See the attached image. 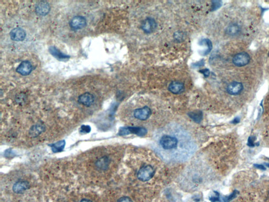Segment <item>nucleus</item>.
<instances>
[{
	"mask_svg": "<svg viewBox=\"0 0 269 202\" xmlns=\"http://www.w3.org/2000/svg\"><path fill=\"white\" fill-rule=\"evenodd\" d=\"M153 145L156 152L167 163L186 161L197 149L196 144L190 134L176 125L157 131Z\"/></svg>",
	"mask_w": 269,
	"mask_h": 202,
	"instance_id": "nucleus-1",
	"label": "nucleus"
},
{
	"mask_svg": "<svg viewBox=\"0 0 269 202\" xmlns=\"http://www.w3.org/2000/svg\"><path fill=\"white\" fill-rule=\"evenodd\" d=\"M191 169L187 171L183 176V182L192 183V186H198L202 184L203 181L202 176V167H192ZM191 185V186H192Z\"/></svg>",
	"mask_w": 269,
	"mask_h": 202,
	"instance_id": "nucleus-2",
	"label": "nucleus"
},
{
	"mask_svg": "<svg viewBox=\"0 0 269 202\" xmlns=\"http://www.w3.org/2000/svg\"><path fill=\"white\" fill-rule=\"evenodd\" d=\"M155 174V170L152 166H144L142 167L137 173V177L140 181L142 182L150 180L152 177H153Z\"/></svg>",
	"mask_w": 269,
	"mask_h": 202,
	"instance_id": "nucleus-3",
	"label": "nucleus"
},
{
	"mask_svg": "<svg viewBox=\"0 0 269 202\" xmlns=\"http://www.w3.org/2000/svg\"><path fill=\"white\" fill-rule=\"evenodd\" d=\"M250 61V57L248 53L246 52L239 53L236 55L233 58V64L237 66L241 67L248 64Z\"/></svg>",
	"mask_w": 269,
	"mask_h": 202,
	"instance_id": "nucleus-4",
	"label": "nucleus"
},
{
	"mask_svg": "<svg viewBox=\"0 0 269 202\" xmlns=\"http://www.w3.org/2000/svg\"><path fill=\"white\" fill-rule=\"evenodd\" d=\"M86 18L82 16H76L73 18L69 22V25L74 30H81L86 25Z\"/></svg>",
	"mask_w": 269,
	"mask_h": 202,
	"instance_id": "nucleus-5",
	"label": "nucleus"
},
{
	"mask_svg": "<svg viewBox=\"0 0 269 202\" xmlns=\"http://www.w3.org/2000/svg\"><path fill=\"white\" fill-rule=\"evenodd\" d=\"M151 114V109L148 106H144L143 108L135 109L134 112V117L142 121L148 119Z\"/></svg>",
	"mask_w": 269,
	"mask_h": 202,
	"instance_id": "nucleus-6",
	"label": "nucleus"
},
{
	"mask_svg": "<svg viewBox=\"0 0 269 202\" xmlns=\"http://www.w3.org/2000/svg\"><path fill=\"white\" fill-rule=\"evenodd\" d=\"M33 70V66L28 61H24L20 63L17 68V72L20 74L27 76L30 74Z\"/></svg>",
	"mask_w": 269,
	"mask_h": 202,
	"instance_id": "nucleus-7",
	"label": "nucleus"
},
{
	"mask_svg": "<svg viewBox=\"0 0 269 202\" xmlns=\"http://www.w3.org/2000/svg\"><path fill=\"white\" fill-rule=\"evenodd\" d=\"M12 40L14 41H22L26 37V32L21 28H16L12 30L10 33Z\"/></svg>",
	"mask_w": 269,
	"mask_h": 202,
	"instance_id": "nucleus-8",
	"label": "nucleus"
},
{
	"mask_svg": "<svg viewBox=\"0 0 269 202\" xmlns=\"http://www.w3.org/2000/svg\"><path fill=\"white\" fill-rule=\"evenodd\" d=\"M157 27V23L155 20L152 18L146 19L142 23V28L145 33H150L154 31Z\"/></svg>",
	"mask_w": 269,
	"mask_h": 202,
	"instance_id": "nucleus-9",
	"label": "nucleus"
},
{
	"mask_svg": "<svg viewBox=\"0 0 269 202\" xmlns=\"http://www.w3.org/2000/svg\"><path fill=\"white\" fill-rule=\"evenodd\" d=\"M94 96L89 92H86L81 94L78 97V101L80 104L87 107H89L94 102Z\"/></svg>",
	"mask_w": 269,
	"mask_h": 202,
	"instance_id": "nucleus-10",
	"label": "nucleus"
},
{
	"mask_svg": "<svg viewBox=\"0 0 269 202\" xmlns=\"http://www.w3.org/2000/svg\"><path fill=\"white\" fill-rule=\"evenodd\" d=\"M51 7L48 2L41 1L37 4L35 7V12L40 16H45L50 12Z\"/></svg>",
	"mask_w": 269,
	"mask_h": 202,
	"instance_id": "nucleus-11",
	"label": "nucleus"
},
{
	"mask_svg": "<svg viewBox=\"0 0 269 202\" xmlns=\"http://www.w3.org/2000/svg\"><path fill=\"white\" fill-rule=\"evenodd\" d=\"M243 89L242 84L238 82H233L228 85L227 91L230 94L237 95L239 94Z\"/></svg>",
	"mask_w": 269,
	"mask_h": 202,
	"instance_id": "nucleus-12",
	"label": "nucleus"
},
{
	"mask_svg": "<svg viewBox=\"0 0 269 202\" xmlns=\"http://www.w3.org/2000/svg\"><path fill=\"white\" fill-rule=\"evenodd\" d=\"M30 187V183L27 181H19L14 184L12 189L15 193L21 194L27 190Z\"/></svg>",
	"mask_w": 269,
	"mask_h": 202,
	"instance_id": "nucleus-13",
	"label": "nucleus"
},
{
	"mask_svg": "<svg viewBox=\"0 0 269 202\" xmlns=\"http://www.w3.org/2000/svg\"><path fill=\"white\" fill-rule=\"evenodd\" d=\"M109 159L107 156H104L102 158L98 159L95 163V166L98 169L102 171H105L108 168L109 166Z\"/></svg>",
	"mask_w": 269,
	"mask_h": 202,
	"instance_id": "nucleus-14",
	"label": "nucleus"
},
{
	"mask_svg": "<svg viewBox=\"0 0 269 202\" xmlns=\"http://www.w3.org/2000/svg\"><path fill=\"white\" fill-rule=\"evenodd\" d=\"M49 52L53 57L60 61H64L65 60H68L70 58L69 55L65 54L60 51L58 48L54 46H51L49 48Z\"/></svg>",
	"mask_w": 269,
	"mask_h": 202,
	"instance_id": "nucleus-15",
	"label": "nucleus"
},
{
	"mask_svg": "<svg viewBox=\"0 0 269 202\" xmlns=\"http://www.w3.org/2000/svg\"><path fill=\"white\" fill-rule=\"evenodd\" d=\"M185 88L183 83L180 82L174 81L170 83L169 86V90L173 94H180L184 91Z\"/></svg>",
	"mask_w": 269,
	"mask_h": 202,
	"instance_id": "nucleus-16",
	"label": "nucleus"
},
{
	"mask_svg": "<svg viewBox=\"0 0 269 202\" xmlns=\"http://www.w3.org/2000/svg\"><path fill=\"white\" fill-rule=\"evenodd\" d=\"M45 130V128L42 124H36L32 126L29 131V135L32 138H37L43 133Z\"/></svg>",
	"mask_w": 269,
	"mask_h": 202,
	"instance_id": "nucleus-17",
	"label": "nucleus"
},
{
	"mask_svg": "<svg viewBox=\"0 0 269 202\" xmlns=\"http://www.w3.org/2000/svg\"><path fill=\"white\" fill-rule=\"evenodd\" d=\"M129 131V134H134L137 135L138 136H145L147 134V129L145 128L142 127H132V126H128L127 127Z\"/></svg>",
	"mask_w": 269,
	"mask_h": 202,
	"instance_id": "nucleus-18",
	"label": "nucleus"
},
{
	"mask_svg": "<svg viewBox=\"0 0 269 202\" xmlns=\"http://www.w3.org/2000/svg\"><path fill=\"white\" fill-rule=\"evenodd\" d=\"M65 144H66L65 141L62 140V141H58L55 143L51 144L50 146L53 152L58 153L61 152L63 151L65 146Z\"/></svg>",
	"mask_w": 269,
	"mask_h": 202,
	"instance_id": "nucleus-19",
	"label": "nucleus"
},
{
	"mask_svg": "<svg viewBox=\"0 0 269 202\" xmlns=\"http://www.w3.org/2000/svg\"><path fill=\"white\" fill-rule=\"evenodd\" d=\"M241 28L239 25L236 24H232L228 26L226 29V33L227 34L231 36L237 35L240 33Z\"/></svg>",
	"mask_w": 269,
	"mask_h": 202,
	"instance_id": "nucleus-20",
	"label": "nucleus"
},
{
	"mask_svg": "<svg viewBox=\"0 0 269 202\" xmlns=\"http://www.w3.org/2000/svg\"><path fill=\"white\" fill-rule=\"evenodd\" d=\"M200 45L206 46L207 48L205 51L202 53V55H206L210 52L212 48V42L207 38H203L200 41Z\"/></svg>",
	"mask_w": 269,
	"mask_h": 202,
	"instance_id": "nucleus-21",
	"label": "nucleus"
},
{
	"mask_svg": "<svg viewBox=\"0 0 269 202\" xmlns=\"http://www.w3.org/2000/svg\"><path fill=\"white\" fill-rule=\"evenodd\" d=\"M188 115L192 119L197 123H200L203 118L202 113L200 111L190 112L189 113Z\"/></svg>",
	"mask_w": 269,
	"mask_h": 202,
	"instance_id": "nucleus-22",
	"label": "nucleus"
},
{
	"mask_svg": "<svg viewBox=\"0 0 269 202\" xmlns=\"http://www.w3.org/2000/svg\"><path fill=\"white\" fill-rule=\"evenodd\" d=\"M216 194L215 195L212 196L211 197H210V200L212 201V202H226L225 200L223 198L220 197L219 194L218 193L215 192Z\"/></svg>",
	"mask_w": 269,
	"mask_h": 202,
	"instance_id": "nucleus-23",
	"label": "nucleus"
},
{
	"mask_svg": "<svg viewBox=\"0 0 269 202\" xmlns=\"http://www.w3.org/2000/svg\"><path fill=\"white\" fill-rule=\"evenodd\" d=\"M91 131V128L89 125H82L81 128L79 129V133L82 134H87V133H89Z\"/></svg>",
	"mask_w": 269,
	"mask_h": 202,
	"instance_id": "nucleus-24",
	"label": "nucleus"
},
{
	"mask_svg": "<svg viewBox=\"0 0 269 202\" xmlns=\"http://www.w3.org/2000/svg\"><path fill=\"white\" fill-rule=\"evenodd\" d=\"M238 194H239V192H238V190H234V191L232 193V194H230L228 197H227V202H230L231 200H232L233 199H235V197H236Z\"/></svg>",
	"mask_w": 269,
	"mask_h": 202,
	"instance_id": "nucleus-25",
	"label": "nucleus"
},
{
	"mask_svg": "<svg viewBox=\"0 0 269 202\" xmlns=\"http://www.w3.org/2000/svg\"><path fill=\"white\" fill-rule=\"evenodd\" d=\"M256 139V138L254 136H250L248 140V146L250 147H254V146L256 145V144L254 143V141Z\"/></svg>",
	"mask_w": 269,
	"mask_h": 202,
	"instance_id": "nucleus-26",
	"label": "nucleus"
},
{
	"mask_svg": "<svg viewBox=\"0 0 269 202\" xmlns=\"http://www.w3.org/2000/svg\"><path fill=\"white\" fill-rule=\"evenodd\" d=\"M204 65H205V61L203 60H202L199 61H198V62L193 63L192 64V66H193V68H200V67L203 66Z\"/></svg>",
	"mask_w": 269,
	"mask_h": 202,
	"instance_id": "nucleus-27",
	"label": "nucleus"
},
{
	"mask_svg": "<svg viewBox=\"0 0 269 202\" xmlns=\"http://www.w3.org/2000/svg\"><path fill=\"white\" fill-rule=\"evenodd\" d=\"M221 6V2L220 1H213L212 11L217 10Z\"/></svg>",
	"mask_w": 269,
	"mask_h": 202,
	"instance_id": "nucleus-28",
	"label": "nucleus"
},
{
	"mask_svg": "<svg viewBox=\"0 0 269 202\" xmlns=\"http://www.w3.org/2000/svg\"><path fill=\"white\" fill-rule=\"evenodd\" d=\"M117 202H133L132 199L127 196L121 197L117 200Z\"/></svg>",
	"mask_w": 269,
	"mask_h": 202,
	"instance_id": "nucleus-29",
	"label": "nucleus"
},
{
	"mask_svg": "<svg viewBox=\"0 0 269 202\" xmlns=\"http://www.w3.org/2000/svg\"><path fill=\"white\" fill-rule=\"evenodd\" d=\"M199 72H200V73H202V74H203V75L205 77H208V76H209V70L207 69V68H205V69H202V70H200Z\"/></svg>",
	"mask_w": 269,
	"mask_h": 202,
	"instance_id": "nucleus-30",
	"label": "nucleus"
},
{
	"mask_svg": "<svg viewBox=\"0 0 269 202\" xmlns=\"http://www.w3.org/2000/svg\"><path fill=\"white\" fill-rule=\"evenodd\" d=\"M254 167H256L258 169H262V170H266V167H264V165H261V164H254Z\"/></svg>",
	"mask_w": 269,
	"mask_h": 202,
	"instance_id": "nucleus-31",
	"label": "nucleus"
},
{
	"mask_svg": "<svg viewBox=\"0 0 269 202\" xmlns=\"http://www.w3.org/2000/svg\"><path fill=\"white\" fill-rule=\"evenodd\" d=\"M240 119L239 118H235V119L232 121V123H233V124H237L238 123L240 122Z\"/></svg>",
	"mask_w": 269,
	"mask_h": 202,
	"instance_id": "nucleus-32",
	"label": "nucleus"
},
{
	"mask_svg": "<svg viewBox=\"0 0 269 202\" xmlns=\"http://www.w3.org/2000/svg\"><path fill=\"white\" fill-rule=\"evenodd\" d=\"M79 202H92V201L90 199H84L80 200Z\"/></svg>",
	"mask_w": 269,
	"mask_h": 202,
	"instance_id": "nucleus-33",
	"label": "nucleus"
},
{
	"mask_svg": "<svg viewBox=\"0 0 269 202\" xmlns=\"http://www.w3.org/2000/svg\"><path fill=\"white\" fill-rule=\"evenodd\" d=\"M265 165H266L267 167H269V163H265Z\"/></svg>",
	"mask_w": 269,
	"mask_h": 202,
	"instance_id": "nucleus-34",
	"label": "nucleus"
},
{
	"mask_svg": "<svg viewBox=\"0 0 269 202\" xmlns=\"http://www.w3.org/2000/svg\"></svg>",
	"mask_w": 269,
	"mask_h": 202,
	"instance_id": "nucleus-35",
	"label": "nucleus"
}]
</instances>
